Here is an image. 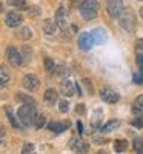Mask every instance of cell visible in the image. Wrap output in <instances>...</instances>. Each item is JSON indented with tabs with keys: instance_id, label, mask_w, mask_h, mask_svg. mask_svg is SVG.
Segmentation results:
<instances>
[{
	"instance_id": "74e56055",
	"label": "cell",
	"mask_w": 143,
	"mask_h": 154,
	"mask_svg": "<svg viewBox=\"0 0 143 154\" xmlns=\"http://www.w3.org/2000/svg\"><path fill=\"white\" fill-rule=\"evenodd\" d=\"M5 136V126L2 125V123H0V139H2Z\"/></svg>"
},
{
	"instance_id": "30bf717a",
	"label": "cell",
	"mask_w": 143,
	"mask_h": 154,
	"mask_svg": "<svg viewBox=\"0 0 143 154\" xmlns=\"http://www.w3.org/2000/svg\"><path fill=\"white\" fill-rule=\"evenodd\" d=\"M22 85L25 89H28V91H32V89H35L38 86V79H37V75L34 74H26L23 77V80H22Z\"/></svg>"
},
{
	"instance_id": "5bb4252c",
	"label": "cell",
	"mask_w": 143,
	"mask_h": 154,
	"mask_svg": "<svg viewBox=\"0 0 143 154\" xmlns=\"http://www.w3.org/2000/svg\"><path fill=\"white\" fill-rule=\"evenodd\" d=\"M132 112L138 117H143V94L135 97V100L132 102Z\"/></svg>"
},
{
	"instance_id": "7402d4cb",
	"label": "cell",
	"mask_w": 143,
	"mask_h": 154,
	"mask_svg": "<svg viewBox=\"0 0 143 154\" xmlns=\"http://www.w3.org/2000/svg\"><path fill=\"white\" fill-rule=\"evenodd\" d=\"M16 100L20 102V103H26V105H35V99L26 96V94H17L16 96Z\"/></svg>"
},
{
	"instance_id": "1f68e13d",
	"label": "cell",
	"mask_w": 143,
	"mask_h": 154,
	"mask_svg": "<svg viewBox=\"0 0 143 154\" xmlns=\"http://www.w3.org/2000/svg\"><path fill=\"white\" fill-rule=\"evenodd\" d=\"M32 151H34V145L32 143H26V145H23V148H22V152H25V154L32 152Z\"/></svg>"
},
{
	"instance_id": "d590c367",
	"label": "cell",
	"mask_w": 143,
	"mask_h": 154,
	"mask_svg": "<svg viewBox=\"0 0 143 154\" xmlns=\"http://www.w3.org/2000/svg\"><path fill=\"white\" fill-rule=\"evenodd\" d=\"M29 14H31V16H38V14H40V9H38V6H34L32 9H29Z\"/></svg>"
},
{
	"instance_id": "9c48e42d",
	"label": "cell",
	"mask_w": 143,
	"mask_h": 154,
	"mask_svg": "<svg viewBox=\"0 0 143 154\" xmlns=\"http://www.w3.org/2000/svg\"><path fill=\"white\" fill-rule=\"evenodd\" d=\"M93 45H94L93 35L88 34V32H82L80 37H79V48H80L82 51H89Z\"/></svg>"
},
{
	"instance_id": "e575fe53",
	"label": "cell",
	"mask_w": 143,
	"mask_h": 154,
	"mask_svg": "<svg viewBox=\"0 0 143 154\" xmlns=\"http://www.w3.org/2000/svg\"><path fill=\"white\" fill-rule=\"evenodd\" d=\"M131 123H132L134 126H137V128H143V119H134Z\"/></svg>"
},
{
	"instance_id": "3957f363",
	"label": "cell",
	"mask_w": 143,
	"mask_h": 154,
	"mask_svg": "<svg viewBox=\"0 0 143 154\" xmlns=\"http://www.w3.org/2000/svg\"><path fill=\"white\" fill-rule=\"evenodd\" d=\"M99 12V2L97 0H82L80 3V14L85 20H93Z\"/></svg>"
},
{
	"instance_id": "83f0119b",
	"label": "cell",
	"mask_w": 143,
	"mask_h": 154,
	"mask_svg": "<svg viewBox=\"0 0 143 154\" xmlns=\"http://www.w3.org/2000/svg\"><path fill=\"white\" fill-rule=\"evenodd\" d=\"M45 69L48 71V72H54L56 71V63H54V60L53 59H45Z\"/></svg>"
},
{
	"instance_id": "836d02e7",
	"label": "cell",
	"mask_w": 143,
	"mask_h": 154,
	"mask_svg": "<svg viewBox=\"0 0 143 154\" xmlns=\"http://www.w3.org/2000/svg\"><path fill=\"white\" fill-rule=\"evenodd\" d=\"M137 65L140 66V71L143 72V54H137Z\"/></svg>"
},
{
	"instance_id": "d6986e66",
	"label": "cell",
	"mask_w": 143,
	"mask_h": 154,
	"mask_svg": "<svg viewBox=\"0 0 143 154\" xmlns=\"http://www.w3.org/2000/svg\"><path fill=\"white\" fill-rule=\"evenodd\" d=\"M71 146L74 149H77V151H80V152H88V149H89L86 142H83V140H77V139H72Z\"/></svg>"
},
{
	"instance_id": "8fae6325",
	"label": "cell",
	"mask_w": 143,
	"mask_h": 154,
	"mask_svg": "<svg viewBox=\"0 0 143 154\" xmlns=\"http://www.w3.org/2000/svg\"><path fill=\"white\" fill-rule=\"evenodd\" d=\"M91 35H93V40L96 45H103L106 40H108V35H106V31L103 28H94L93 32H91Z\"/></svg>"
},
{
	"instance_id": "ac0fdd59",
	"label": "cell",
	"mask_w": 143,
	"mask_h": 154,
	"mask_svg": "<svg viewBox=\"0 0 143 154\" xmlns=\"http://www.w3.org/2000/svg\"><path fill=\"white\" fill-rule=\"evenodd\" d=\"M57 28H59V26H57V23H56V20H51V19H46V20L43 22V31H45L46 34H54Z\"/></svg>"
},
{
	"instance_id": "44dd1931",
	"label": "cell",
	"mask_w": 143,
	"mask_h": 154,
	"mask_svg": "<svg viewBox=\"0 0 143 154\" xmlns=\"http://www.w3.org/2000/svg\"><path fill=\"white\" fill-rule=\"evenodd\" d=\"M0 80L3 83H8L11 80V72H9L8 66H5V65H0Z\"/></svg>"
},
{
	"instance_id": "b9f144b4",
	"label": "cell",
	"mask_w": 143,
	"mask_h": 154,
	"mask_svg": "<svg viewBox=\"0 0 143 154\" xmlns=\"http://www.w3.org/2000/svg\"><path fill=\"white\" fill-rule=\"evenodd\" d=\"M3 85H5V83H3L2 80H0V89H2V88H3Z\"/></svg>"
},
{
	"instance_id": "7a4b0ae2",
	"label": "cell",
	"mask_w": 143,
	"mask_h": 154,
	"mask_svg": "<svg viewBox=\"0 0 143 154\" xmlns=\"http://www.w3.org/2000/svg\"><path fill=\"white\" fill-rule=\"evenodd\" d=\"M119 25L128 32H132L135 29V16H134V12L131 9H125L119 14Z\"/></svg>"
},
{
	"instance_id": "60d3db41",
	"label": "cell",
	"mask_w": 143,
	"mask_h": 154,
	"mask_svg": "<svg viewBox=\"0 0 143 154\" xmlns=\"http://www.w3.org/2000/svg\"><path fill=\"white\" fill-rule=\"evenodd\" d=\"M140 16H141V19H143V6L140 8Z\"/></svg>"
},
{
	"instance_id": "4316f807",
	"label": "cell",
	"mask_w": 143,
	"mask_h": 154,
	"mask_svg": "<svg viewBox=\"0 0 143 154\" xmlns=\"http://www.w3.org/2000/svg\"><path fill=\"white\" fill-rule=\"evenodd\" d=\"M132 148H134V151L135 152H140V154H143V139H135L134 142H132Z\"/></svg>"
},
{
	"instance_id": "7bdbcfd3",
	"label": "cell",
	"mask_w": 143,
	"mask_h": 154,
	"mask_svg": "<svg viewBox=\"0 0 143 154\" xmlns=\"http://www.w3.org/2000/svg\"><path fill=\"white\" fill-rule=\"evenodd\" d=\"M0 11H2V3H0Z\"/></svg>"
},
{
	"instance_id": "ab89813d",
	"label": "cell",
	"mask_w": 143,
	"mask_h": 154,
	"mask_svg": "<svg viewBox=\"0 0 143 154\" xmlns=\"http://www.w3.org/2000/svg\"><path fill=\"white\" fill-rule=\"evenodd\" d=\"M94 140H96V143H103V142H105V140H103L102 137H96Z\"/></svg>"
},
{
	"instance_id": "8d00e7d4",
	"label": "cell",
	"mask_w": 143,
	"mask_h": 154,
	"mask_svg": "<svg viewBox=\"0 0 143 154\" xmlns=\"http://www.w3.org/2000/svg\"><path fill=\"white\" fill-rule=\"evenodd\" d=\"M77 128H79V133L82 134V133H83V123H82L80 120H79V122H77Z\"/></svg>"
},
{
	"instance_id": "2e32d148",
	"label": "cell",
	"mask_w": 143,
	"mask_h": 154,
	"mask_svg": "<svg viewBox=\"0 0 143 154\" xmlns=\"http://www.w3.org/2000/svg\"><path fill=\"white\" fill-rule=\"evenodd\" d=\"M57 99H59V94H57V91H56L54 88H49V89H46V91H45V102H46V103L54 105L56 102H57Z\"/></svg>"
},
{
	"instance_id": "d6a6232c",
	"label": "cell",
	"mask_w": 143,
	"mask_h": 154,
	"mask_svg": "<svg viewBox=\"0 0 143 154\" xmlns=\"http://www.w3.org/2000/svg\"><path fill=\"white\" fill-rule=\"evenodd\" d=\"M134 82H135V83H143V72H141V71L134 74Z\"/></svg>"
},
{
	"instance_id": "f35d334b",
	"label": "cell",
	"mask_w": 143,
	"mask_h": 154,
	"mask_svg": "<svg viewBox=\"0 0 143 154\" xmlns=\"http://www.w3.org/2000/svg\"><path fill=\"white\" fill-rule=\"evenodd\" d=\"M75 111H77V112H83V111H85V106H83V105H79V106L75 108Z\"/></svg>"
},
{
	"instance_id": "4fadbf2b",
	"label": "cell",
	"mask_w": 143,
	"mask_h": 154,
	"mask_svg": "<svg viewBox=\"0 0 143 154\" xmlns=\"http://www.w3.org/2000/svg\"><path fill=\"white\" fill-rule=\"evenodd\" d=\"M102 119H103V109H102V108H97V109L93 112V119H91V126H93V130H97V128H100Z\"/></svg>"
},
{
	"instance_id": "7c38bea8",
	"label": "cell",
	"mask_w": 143,
	"mask_h": 154,
	"mask_svg": "<svg viewBox=\"0 0 143 154\" xmlns=\"http://www.w3.org/2000/svg\"><path fill=\"white\" fill-rule=\"evenodd\" d=\"M74 89H75V86H74V83H72L69 79H63V80H62V83H60V91H62L63 96H66V97L74 96Z\"/></svg>"
},
{
	"instance_id": "277c9868",
	"label": "cell",
	"mask_w": 143,
	"mask_h": 154,
	"mask_svg": "<svg viewBox=\"0 0 143 154\" xmlns=\"http://www.w3.org/2000/svg\"><path fill=\"white\" fill-rule=\"evenodd\" d=\"M6 57H8V62L11 63L12 66H22L23 65V59H22V54H20V51L14 46H8L6 48Z\"/></svg>"
},
{
	"instance_id": "e0dca14e",
	"label": "cell",
	"mask_w": 143,
	"mask_h": 154,
	"mask_svg": "<svg viewBox=\"0 0 143 154\" xmlns=\"http://www.w3.org/2000/svg\"><path fill=\"white\" fill-rule=\"evenodd\" d=\"M16 37L20 38V40H29V38L32 37V31L28 26H23V28L16 31Z\"/></svg>"
},
{
	"instance_id": "603a6c76",
	"label": "cell",
	"mask_w": 143,
	"mask_h": 154,
	"mask_svg": "<svg viewBox=\"0 0 143 154\" xmlns=\"http://www.w3.org/2000/svg\"><path fill=\"white\" fill-rule=\"evenodd\" d=\"M6 114H8V119H9L11 125L14 126V128H20V126H23L20 122L16 120V116H14V112H12V108H11V106H6Z\"/></svg>"
},
{
	"instance_id": "9a60e30c",
	"label": "cell",
	"mask_w": 143,
	"mask_h": 154,
	"mask_svg": "<svg viewBox=\"0 0 143 154\" xmlns=\"http://www.w3.org/2000/svg\"><path fill=\"white\" fill-rule=\"evenodd\" d=\"M68 126H69V122H51L48 125V128L54 133H63Z\"/></svg>"
},
{
	"instance_id": "484cf974",
	"label": "cell",
	"mask_w": 143,
	"mask_h": 154,
	"mask_svg": "<svg viewBox=\"0 0 143 154\" xmlns=\"http://www.w3.org/2000/svg\"><path fill=\"white\" fill-rule=\"evenodd\" d=\"M6 3L20 9H26V0H6Z\"/></svg>"
},
{
	"instance_id": "d4e9b609",
	"label": "cell",
	"mask_w": 143,
	"mask_h": 154,
	"mask_svg": "<svg viewBox=\"0 0 143 154\" xmlns=\"http://www.w3.org/2000/svg\"><path fill=\"white\" fill-rule=\"evenodd\" d=\"M126 148H128V142H126L125 139H119V140L114 143V149H115L117 152H123V151H126Z\"/></svg>"
},
{
	"instance_id": "8992f818",
	"label": "cell",
	"mask_w": 143,
	"mask_h": 154,
	"mask_svg": "<svg viewBox=\"0 0 143 154\" xmlns=\"http://www.w3.org/2000/svg\"><path fill=\"white\" fill-rule=\"evenodd\" d=\"M56 23H57V26L62 31L68 28V12H66V9H65V6H60L57 9V12H56Z\"/></svg>"
},
{
	"instance_id": "ba28073f",
	"label": "cell",
	"mask_w": 143,
	"mask_h": 154,
	"mask_svg": "<svg viewBox=\"0 0 143 154\" xmlns=\"http://www.w3.org/2000/svg\"><path fill=\"white\" fill-rule=\"evenodd\" d=\"M100 97H102L103 102H106V103H117L119 99H120V96L115 91H112V89H109V88H103L100 91Z\"/></svg>"
},
{
	"instance_id": "5b68a950",
	"label": "cell",
	"mask_w": 143,
	"mask_h": 154,
	"mask_svg": "<svg viewBox=\"0 0 143 154\" xmlns=\"http://www.w3.org/2000/svg\"><path fill=\"white\" fill-rule=\"evenodd\" d=\"M106 11L111 17H119V14L123 11V2L122 0H106Z\"/></svg>"
},
{
	"instance_id": "ffe728a7",
	"label": "cell",
	"mask_w": 143,
	"mask_h": 154,
	"mask_svg": "<svg viewBox=\"0 0 143 154\" xmlns=\"http://www.w3.org/2000/svg\"><path fill=\"white\" fill-rule=\"evenodd\" d=\"M120 126V122L119 120H109L108 123H105L102 126V133L103 134H106V133H111V131H114L115 128H119Z\"/></svg>"
},
{
	"instance_id": "f1b7e54d",
	"label": "cell",
	"mask_w": 143,
	"mask_h": 154,
	"mask_svg": "<svg viewBox=\"0 0 143 154\" xmlns=\"http://www.w3.org/2000/svg\"><path fill=\"white\" fill-rule=\"evenodd\" d=\"M20 54H22L23 63H26V62H29V59H31V49H29L28 46H25V48H22V51H20Z\"/></svg>"
},
{
	"instance_id": "f546056e",
	"label": "cell",
	"mask_w": 143,
	"mask_h": 154,
	"mask_svg": "<svg viewBox=\"0 0 143 154\" xmlns=\"http://www.w3.org/2000/svg\"><path fill=\"white\" fill-rule=\"evenodd\" d=\"M59 109H60L62 112H66V111L69 109V103H68L66 100H60V102H59Z\"/></svg>"
},
{
	"instance_id": "4dcf8cb0",
	"label": "cell",
	"mask_w": 143,
	"mask_h": 154,
	"mask_svg": "<svg viewBox=\"0 0 143 154\" xmlns=\"http://www.w3.org/2000/svg\"><path fill=\"white\" fill-rule=\"evenodd\" d=\"M135 53L143 54V38H138V40L135 42Z\"/></svg>"
},
{
	"instance_id": "52a82bcc",
	"label": "cell",
	"mask_w": 143,
	"mask_h": 154,
	"mask_svg": "<svg viewBox=\"0 0 143 154\" xmlns=\"http://www.w3.org/2000/svg\"><path fill=\"white\" fill-rule=\"evenodd\" d=\"M22 22H23L22 14H19V12H16V11L8 12L6 17H5V23L8 25L9 28H17V26H20Z\"/></svg>"
},
{
	"instance_id": "cb8c5ba5",
	"label": "cell",
	"mask_w": 143,
	"mask_h": 154,
	"mask_svg": "<svg viewBox=\"0 0 143 154\" xmlns=\"http://www.w3.org/2000/svg\"><path fill=\"white\" fill-rule=\"evenodd\" d=\"M45 123H46V116H45V114H37V116H35V120H34L32 125L37 128V130H40V128L45 126Z\"/></svg>"
},
{
	"instance_id": "6da1fadb",
	"label": "cell",
	"mask_w": 143,
	"mask_h": 154,
	"mask_svg": "<svg viewBox=\"0 0 143 154\" xmlns=\"http://www.w3.org/2000/svg\"><path fill=\"white\" fill-rule=\"evenodd\" d=\"M35 116H37V111H35V105H26L23 103L19 111H17V117H19V122L23 125V126H29L34 123L35 120Z\"/></svg>"
}]
</instances>
